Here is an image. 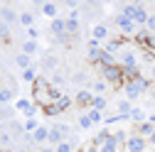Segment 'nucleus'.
Wrapping results in <instances>:
<instances>
[{
  "instance_id": "nucleus-1",
  "label": "nucleus",
  "mask_w": 155,
  "mask_h": 152,
  "mask_svg": "<svg viewBox=\"0 0 155 152\" xmlns=\"http://www.w3.org/2000/svg\"><path fill=\"white\" fill-rule=\"evenodd\" d=\"M145 88H148V79H143V76L138 74L135 79L126 81V96H128V98H135V96H140Z\"/></svg>"
},
{
  "instance_id": "nucleus-2",
  "label": "nucleus",
  "mask_w": 155,
  "mask_h": 152,
  "mask_svg": "<svg viewBox=\"0 0 155 152\" xmlns=\"http://www.w3.org/2000/svg\"><path fill=\"white\" fill-rule=\"evenodd\" d=\"M123 15L126 17H130L133 22H140V25H145L148 22V12H145V8L143 5H123Z\"/></svg>"
},
{
  "instance_id": "nucleus-3",
  "label": "nucleus",
  "mask_w": 155,
  "mask_h": 152,
  "mask_svg": "<svg viewBox=\"0 0 155 152\" xmlns=\"http://www.w3.org/2000/svg\"><path fill=\"white\" fill-rule=\"evenodd\" d=\"M67 130H69L67 125H57V128H52V130H49V138H47V140H49V142H54V145L64 142V135H67Z\"/></svg>"
},
{
  "instance_id": "nucleus-4",
  "label": "nucleus",
  "mask_w": 155,
  "mask_h": 152,
  "mask_svg": "<svg viewBox=\"0 0 155 152\" xmlns=\"http://www.w3.org/2000/svg\"><path fill=\"white\" fill-rule=\"evenodd\" d=\"M126 147H128V152H143V150H145V138L133 135V138L126 140Z\"/></svg>"
},
{
  "instance_id": "nucleus-5",
  "label": "nucleus",
  "mask_w": 155,
  "mask_h": 152,
  "mask_svg": "<svg viewBox=\"0 0 155 152\" xmlns=\"http://www.w3.org/2000/svg\"><path fill=\"white\" fill-rule=\"evenodd\" d=\"M104 76H106V79L108 81H113V84H118L121 79H123V69H118V66H104Z\"/></svg>"
},
{
  "instance_id": "nucleus-6",
  "label": "nucleus",
  "mask_w": 155,
  "mask_h": 152,
  "mask_svg": "<svg viewBox=\"0 0 155 152\" xmlns=\"http://www.w3.org/2000/svg\"><path fill=\"white\" fill-rule=\"evenodd\" d=\"M99 152H118V140H116L113 135H108V138H106V140L101 142Z\"/></svg>"
},
{
  "instance_id": "nucleus-7",
  "label": "nucleus",
  "mask_w": 155,
  "mask_h": 152,
  "mask_svg": "<svg viewBox=\"0 0 155 152\" xmlns=\"http://www.w3.org/2000/svg\"><path fill=\"white\" fill-rule=\"evenodd\" d=\"M17 110H20V113H25V116H30V118L37 113V108H35L27 98H20V101H17Z\"/></svg>"
},
{
  "instance_id": "nucleus-8",
  "label": "nucleus",
  "mask_w": 155,
  "mask_h": 152,
  "mask_svg": "<svg viewBox=\"0 0 155 152\" xmlns=\"http://www.w3.org/2000/svg\"><path fill=\"white\" fill-rule=\"evenodd\" d=\"M116 25H118L123 32H133V20H130V17H126L123 12H121L118 17H116Z\"/></svg>"
},
{
  "instance_id": "nucleus-9",
  "label": "nucleus",
  "mask_w": 155,
  "mask_h": 152,
  "mask_svg": "<svg viewBox=\"0 0 155 152\" xmlns=\"http://www.w3.org/2000/svg\"><path fill=\"white\" fill-rule=\"evenodd\" d=\"M47 138H49V130H47V128H37V130L32 132V140H35V142H47Z\"/></svg>"
},
{
  "instance_id": "nucleus-10",
  "label": "nucleus",
  "mask_w": 155,
  "mask_h": 152,
  "mask_svg": "<svg viewBox=\"0 0 155 152\" xmlns=\"http://www.w3.org/2000/svg\"><path fill=\"white\" fill-rule=\"evenodd\" d=\"M52 106H54V108H57V110H59V113H62V110H67V108H69V106H71V101H69V98H67V96H59V98H57V101H54V103H52Z\"/></svg>"
},
{
  "instance_id": "nucleus-11",
  "label": "nucleus",
  "mask_w": 155,
  "mask_h": 152,
  "mask_svg": "<svg viewBox=\"0 0 155 152\" xmlns=\"http://www.w3.org/2000/svg\"><path fill=\"white\" fill-rule=\"evenodd\" d=\"M106 37H108V30H106L104 25H96V27H94V40H96V42H99V40H106Z\"/></svg>"
},
{
  "instance_id": "nucleus-12",
  "label": "nucleus",
  "mask_w": 155,
  "mask_h": 152,
  "mask_svg": "<svg viewBox=\"0 0 155 152\" xmlns=\"http://www.w3.org/2000/svg\"><path fill=\"white\" fill-rule=\"evenodd\" d=\"M64 30H67V20H54V22H52V32H54V34L62 37Z\"/></svg>"
},
{
  "instance_id": "nucleus-13",
  "label": "nucleus",
  "mask_w": 155,
  "mask_h": 152,
  "mask_svg": "<svg viewBox=\"0 0 155 152\" xmlns=\"http://www.w3.org/2000/svg\"><path fill=\"white\" fill-rule=\"evenodd\" d=\"M138 130H140V138H143V135H148V138H150L153 132H155V125H153V123H143Z\"/></svg>"
},
{
  "instance_id": "nucleus-14",
  "label": "nucleus",
  "mask_w": 155,
  "mask_h": 152,
  "mask_svg": "<svg viewBox=\"0 0 155 152\" xmlns=\"http://www.w3.org/2000/svg\"><path fill=\"white\" fill-rule=\"evenodd\" d=\"M42 12H45L47 17H54V15H57V5H54V3H45V5H42Z\"/></svg>"
},
{
  "instance_id": "nucleus-15",
  "label": "nucleus",
  "mask_w": 155,
  "mask_h": 152,
  "mask_svg": "<svg viewBox=\"0 0 155 152\" xmlns=\"http://www.w3.org/2000/svg\"><path fill=\"white\" fill-rule=\"evenodd\" d=\"M76 101H79L81 106H86V103H91L94 98H91V93H89V91H79V96H76Z\"/></svg>"
},
{
  "instance_id": "nucleus-16",
  "label": "nucleus",
  "mask_w": 155,
  "mask_h": 152,
  "mask_svg": "<svg viewBox=\"0 0 155 152\" xmlns=\"http://www.w3.org/2000/svg\"><path fill=\"white\" fill-rule=\"evenodd\" d=\"M130 118H133L135 123H143V120H145V113H143L140 108H133V110H130Z\"/></svg>"
},
{
  "instance_id": "nucleus-17",
  "label": "nucleus",
  "mask_w": 155,
  "mask_h": 152,
  "mask_svg": "<svg viewBox=\"0 0 155 152\" xmlns=\"http://www.w3.org/2000/svg\"><path fill=\"white\" fill-rule=\"evenodd\" d=\"M101 54H104V49H99V47H91V52H89V59H91V62H101Z\"/></svg>"
},
{
  "instance_id": "nucleus-18",
  "label": "nucleus",
  "mask_w": 155,
  "mask_h": 152,
  "mask_svg": "<svg viewBox=\"0 0 155 152\" xmlns=\"http://www.w3.org/2000/svg\"><path fill=\"white\" fill-rule=\"evenodd\" d=\"M17 64L22 66V71L30 69V56H27V54H17Z\"/></svg>"
},
{
  "instance_id": "nucleus-19",
  "label": "nucleus",
  "mask_w": 155,
  "mask_h": 152,
  "mask_svg": "<svg viewBox=\"0 0 155 152\" xmlns=\"http://www.w3.org/2000/svg\"><path fill=\"white\" fill-rule=\"evenodd\" d=\"M22 79H25V81H32V84H35V81H37V76H35V69H32V66H30V69H25V71H22Z\"/></svg>"
},
{
  "instance_id": "nucleus-20",
  "label": "nucleus",
  "mask_w": 155,
  "mask_h": 152,
  "mask_svg": "<svg viewBox=\"0 0 155 152\" xmlns=\"http://www.w3.org/2000/svg\"><path fill=\"white\" fill-rule=\"evenodd\" d=\"M32 52H37V44L30 40V42H25V47H22V54H27V56H30Z\"/></svg>"
},
{
  "instance_id": "nucleus-21",
  "label": "nucleus",
  "mask_w": 155,
  "mask_h": 152,
  "mask_svg": "<svg viewBox=\"0 0 155 152\" xmlns=\"http://www.w3.org/2000/svg\"><path fill=\"white\" fill-rule=\"evenodd\" d=\"M86 116H89V120H91V123H99V120H101V113L96 110V108H94V110H89Z\"/></svg>"
},
{
  "instance_id": "nucleus-22",
  "label": "nucleus",
  "mask_w": 155,
  "mask_h": 152,
  "mask_svg": "<svg viewBox=\"0 0 155 152\" xmlns=\"http://www.w3.org/2000/svg\"><path fill=\"white\" fill-rule=\"evenodd\" d=\"M20 22L27 25V27H32V15H30V12H22V15H20Z\"/></svg>"
},
{
  "instance_id": "nucleus-23",
  "label": "nucleus",
  "mask_w": 155,
  "mask_h": 152,
  "mask_svg": "<svg viewBox=\"0 0 155 152\" xmlns=\"http://www.w3.org/2000/svg\"><path fill=\"white\" fill-rule=\"evenodd\" d=\"M67 32H79V22L76 20H67Z\"/></svg>"
},
{
  "instance_id": "nucleus-24",
  "label": "nucleus",
  "mask_w": 155,
  "mask_h": 152,
  "mask_svg": "<svg viewBox=\"0 0 155 152\" xmlns=\"http://www.w3.org/2000/svg\"><path fill=\"white\" fill-rule=\"evenodd\" d=\"M79 125H81V128H84V130H89V128H91V125H94V123H91V120H89V116H81V118H79Z\"/></svg>"
},
{
  "instance_id": "nucleus-25",
  "label": "nucleus",
  "mask_w": 155,
  "mask_h": 152,
  "mask_svg": "<svg viewBox=\"0 0 155 152\" xmlns=\"http://www.w3.org/2000/svg\"><path fill=\"white\" fill-rule=\"evenodd\" d=\"M54 152H71V145H69V142H59Z\"/></svg>"
},
{
  "instance_id": "nucleus-26",
  "label": "nucleus",
  "mask_w": 155,
  "mask_h": 152,
  "mask_svg": "<svg viewBox=\"0 0 155 152\" xmlns=\"http://www.w3.org/2000/svg\"><path fill=\"white\" fill-rule=\"evenodd\" d=\"M12 98V91H0V103H8Z\"/></svg>"
},
{
  "instance_id": "nucleus-27",
  "label": "nucleus",
  "mask_w": 155,
  "mask_h": 152,
  "mask_svg": "<svg viewBox=\"0 0 155 152\" xmlns=\"http://www.w3.org/2000/svg\"><path fill=\"white\" fill-rule=\"evenodd\" d=\"M91 103H94V108H96V110H101V108H106V101H104V98H94Z\"/></svg>"
},
{
  "instance_id": "nucleus-28",
  "label": "nucleus",
  "mask_w": 155,
  "mask_h": 152,
  "mask_svg": "<svg viewBox=\"0 0 155 152\" xmlns=\"http://www.w3.org/2000/svg\"><path fill=\"white\" fill-rule=\"evenodd\" d=\"M3 17H5V20H10V22H12V20H15V12H12L10 8H3Z\"/></svg>"
},
{
  "instance_id": "nucleus-29",
  "label": "nucleus",
  "mask_w": 155,
  "mask_h": 152,
  "mask_svg": "<svg viewBox=\"0 0 155 152\" xmlns=\"http://www.w3.org/2000/svg\"><path fill=\"white\" fill-rule=\"evenodd\" d=\"M25 130H37V120H32V118H30V120L25 123Z\"/></svg>"
},
{
  "instance_id": "nucleus-30",
  "label": "nucleus",
  "mask_w": 155,
  "mask_h": 152,
  "mask_svg": "<svg viewBox=\"0 0 155 152\" xmlns=\"http://www.w3.org/2000/svg\"><path fill=\"white\" fill-rule=\"evenodd\" d=\"M145 25H148V27L155 32V15H150V17H148V22H145Z\"/></svg>"
},
{
  "instance_id": "nucleus-31",
  "label": "nucleus",
  "mask_w": 155,
  "mask_h": 152,
  "mask_svg": "<svg viewBox=\"0 0 155 152\" xmlns=\"http://www.w3.org/2000/svg\"><path fill=\"white\" fill-rule=\"evenodd\" d=\"M94 88H96V91H106V84H104V81H99V84H94Z\"/></svg>"
},
{
  "instance_id": "nucleus-32",
  "label": "nucleus",
  "mask_w": 155,
  "mask_h": 152,
  "mask_svg": "<svg viewBox=\"0 0 155 152\" xmlns=\"http://www.w3.org/2000/svg\"><path fill=\"white\" fill-rule=\"evenodd\" d=\"M37 34H40V32H37V30H35V27H30V37H32V42H35V40H37Z\"/></svg>"
},
{
  "instance_id": "nucleus-33",
  "label": "nucleus",
  "mask_w": 155,
  "mask_h": 152,
  "mask_svg": "<svg viewBox=\"0 0 155 152\" xmlns=\"http://www.w3.org/2000/svg\"><path fill=\"white\" fill-rule=\"evenodd\" d=\"M0 37H8V27L5 25H0Z\"/></svg>"
},
{
  "instance_id": "nucleus-34",
  "label": "nucleus",
  "mask_w": 155,
  "mask_h": 152,
  "mask_svg": "<svg viewBox=\"0 0 155 152\" xmlns=\"http://www.w3.org/2000/svg\"><path fill=\"white\" fill-rule=\"evenodd\" d=\"M89 152H99V147H89Z\"/></svg>"
},
{
  "instance_id": "nucleus-35",
  "label": "nucleus",
  "mask_w": 155,
  "mask_h": 152,
  "mask_svg": "<svg viewBox=\"0 0 155 152\" xmlns=\"http://www.w3.org/2000/svg\"><path fill=\"white\" fill-rule=\"evenodd\" d=\"M150 142H153V145H155V132H153V135H150Z\"/></svg>"
},
{
  "instance_id": "nucleus-36",
  "label": "nucleus",
  "mask_w": 155,
  "mask_h": 152,
  "mask_svg": "<svg viewBox=\"0 0 155 152\" xmlns=\"http://www.w3.org/2000/svg\"><path fill=\"white\" fill-rule=\"evenodd\" d=\"M40 152H54V150H47V147H45V150H40Z\"/></svg>"
},
{
  "instance_id": "nucleus-37",
  "label": "nucleus",
  "mask_w": 155,
  "mask_h": 152,
  "mask_svg": "<svg viewBox=\"0 0 155 152\" xmlns=\"http://www.w3.org/2000/svg\"><path fill=\"white\" fill-rule=\"evenodd\" d=\"M17 152H25V150H17Z\"/></svg>"
}]
</instances>
